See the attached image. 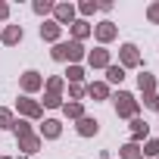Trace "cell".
Wrapping results in <instances>:
<instances>
[{
    "label": "cell",
    "mask_w": 159,
    "mask_h": 159,
    "mask_svg": "<svg viewBox=\"0 0 159 159\" xmlns=\"http://www.w3.org/2000/svg\"><path fill=\"white\" fill-rule=\"evenodd\" d=\"M81 56H84L81 41H69V44H56V47H53V59H59V62H62V59H72V62H75V59H81Z\"/></svg>",
    "instance_id": "6da1fadb"
},
{
    "label": "cell",
    "mask_w": 159,
    "mask_h": 159,
    "mask_svg": "<svg viewBox=\"0 0 159 159\" xmlns=\"http://www.w3.org/2000/svg\"><path fill=\"white\" fill-rule=\"evenodd\" d=\"M156 159H159V156H156Z\"/></svg>",
    "instance_id": "d6a6232c"
},
{
    "label": "cell",
    "mask_w": 159,
    "mask_h": 159,
    "mask_svg": "<svg viewBox=\"0 0 159 159\" xmlns=\"http://www.w3.org/2000/svg\"><path fill=\"white\" fill-rule=\"evenodd\" d=\"M19 112H25V116H41V106H38L34 100L22 97V100H19Z\"/></svg>",
    "instance_id": "8fae6325"
},
{
    "label": "cell",
    "mask_w": 159,
    "mask_h": 159,
    "mask_svg": "<svg viewBox=\"0 0 159 159\" xmlns=\"http://www.w3.org/2000/svg\"><path fill=\"white\" fill-rule=\"evenodd\" d=\"M119 56H122V69H128V66H137V62H140V56H137V47H134V44H125V47L119 50Z\"/></svg>",
    "instance_id": "277c9868"
},
{
    "label": "cell",
    "mask_w": 159,
    "mask_h": 159,
    "mask_svg": "<svg viewBox=\"0 0 159 159\" xmlns=\"http://www.w3.org/2000/svg\"><path fill=\"white\" fill-rule=\"evenodd\" d=\"M94 34L106 44V41H112V38H116V25H112V22H103V25H97V28H94Z\"/></svg>",
    "instance_id": "52a82bcc"
},
{
    "label": "cell",
    "mask_w": 159,
    "mask_h": 159,
    "mask_svg": "<svg viewBox=\"0 0 159 159\" xmlns=\"http://www.w3.org/2000/svg\"><path fill=\"white\" fill-rule=\"evenodd\" d=\"M41 134H44V137H59V122H56V119H47V122L41 125Z\"/></svg>",
    "instance_id": "7c38bea8"
},
{
    "label": "cell",
    "mask_w": 159,
    "mask_h": 159,
    "mask_svg": "<svg viewBox=\"0 0 159 159\" xmlns=\"http://www.w3.org/2000/svg\"><path fill=\"white\" fill-rule=\"evenodd\" d=\"M100 131V122L97 119H91V116H81L78 119V134L81 137H91V134H97Z\"/></svg>",
    "instance_id": "3957f363"
},
{
    "label": "cell",
    "mask_w": 159,
    "mask_h": 159,
    "mask_svg": "<svg viewBox=\"0 0 159 159\" xmlns=\"http://www.w3.org/2000/svg\"><path fill=\"white\" fill-rule=\"evenodd\" d=\"M88 94H91V97H100V100H106V97H109V88H106L103 81H94V84L88 88Z\"/></svg>",
    "instance_id": "2e32d148"
},
{
    "label": "cell",
    "mask_w": 159,
    "mask_h": 159,
    "mask_svg": "<svg viewBox=\"0 0 159 159\" xmlns=\"http://www.w3.org/2000/svg\"><path fill=\"white\" fill-rule=\"evenodd\" d=\"M0 128H13V112L10 109H0Z\"/></svg>",
    "instance_id": "cb8c5ba5"
},
{
    "label": "cell",
    "mask_w": 159,
    "mask_h": 159,
    "mask_svg": "<svg viewBox=\"0 0 159 159\" xmlns=\"http://www.w3.org/2000/svg\"><path fill=\"white\" fill-rule=\"evenodd\" d=\"M137 84H140V91H143V94H153V88H156V81H153V75H147V72H143V75L137 78Z\"/></svg>",
    "instance_id": "d6986e66"
},
{
    "label": "cell",
    "mask_w": 159,
    "mask_h": 159,
    "mask_svg": "<svg viewBox=\"0 0 159 159\" xmlns=\"http://www.w3.org/2000/svg\"><path fill=\"white\" fill-rule=\"evenodd\" d=\"M116 112H119V116H134V112H137V100L122 91V94L116 97Z\"/></svg>",
    "instance_id": "7a4b0ae2"
},
{
    "label": "cell",
    "mask_w": 159,
    "mask_h": 159,
    "mask_svg": "<svg viewBox=\"0 0 159 159\" xmlns=\"http://www.w3.org/2000/svg\"><path fill=\"white\" fill-rule=\"evenodd\" d=\"M119 156H122V159H140L143 153H140V147L131 140V143H125V147H122V153H119Z\"/></svg>",
    "instance_id": "4fadbf2b"
},
{
    "label": "cell",
    "mask_w": 159,
    "mask_h": 159,
    "mask_svg": "<svg viewBox=\"0 0 159 159\" xmlns=\"http://www.w3.org/2000/svg\"><path fill=\"white\" fill-rule=\"evenodd\" d=\"M147 131H150V128H147V122H140V119H134V122H131V134H134V143H137L140 137H147Z\"/></svg>",
    "instance_id": "e0dca14e"
},
{
    "label": "cell",
    "mask_w": 159,
    "mask_h": 159,
    "mask_svg": "<svg viewBox=\"0 0 159 159\" xmlns=\"http://www.w3.org/2000/svg\"><path fill=\"white\" fill-rule=\"evenodd\" d=\"M72 34H75V41H81V38H88V34H91V25L78 19V22H72Z\"/></svg>",
    "instance_id": "5bb4252c"
},
{
    "label": "cell",
    "mask_w": 159,
    "mask_h": 159,
    "mask_svg": "<svg viewBox=\"0 0 159 159\" xmlns=\"http://www.w3.org/2000/svg\"><path fill=\"white\" fill-rule=\"evenodd\" d=\"M66 78H69L72 84H78V81H81V78H84V69H81V66H69V72H66Z\"/></svg>",
    "instance_id": "ffe728a7"
},
{
    "label": "cell",
    "mask_w": 159,
    "mask_h": 159,
    "mask_svg": "<svg viewBox=\"0 0 159 159\" xmlns=\"http://www.w3.org/2000/svg\"><path fill=\"white\" fill-rule=\"evenodd\" d=\"M88 62H91L94 69H103V66H109V53H106V50L100 47V50H94V53L88 56Z\"/></svg>",
    "instance_id": "ba28073f"
},
{
    "label": "cell",
    "mask_w": 159,
    "mask_h": 159,
    "mask_svg": "<svg viewBox=\"0 0 159 159\" xmlns=\"http://www.w3.org/2000/svg\"><path fill=\"white\" fill-rule=\"evenodd\" d=\"M41 38L44 41H56L59 38V22H44L41 25Z\"/></svg>",
    "instance_id": "9c48e42d"
},
{
    "label": "cell",
    "mask_w": 159,
    "mask_h": 159,
    "mask_svg": "<svg viewBox=\"0 0 159 159\" xmlns=\"http://www.w3.org/2000/svg\"><path fill=\"white\" fill-rule=\"evenodd\" d=\"M94 10H97V3H81V13H84V16H91Z\"/></svg>",
    "instance_id": "f546056e"
},
{
    "label": "cell",
    "mask_w": 159,
    "mask_h": 159,
    "mask_svg": "<svg viewBox=\"0 0 159 159\" xmlns=\"http://www.w3.org/2000/svg\"><path fill=\"white\" fill-rule=\"evenodd\" d=\"M19 140H22V150H25V153H34V150L41 147V137H34V134H28V137H19Z\"/></svg>",
    "instance_id": "ac0fdd59"
},
{
    "label": "cell",
    "mask_w": 159,
    "mask_h": 159,
    "mask_svg": "<svg viewBox=\"0 0 159 159\" xmlns=\"http://www.w3.org/2000/svg\"><path fill=\"white\" fill-rule=\"evenodd\" d=\"M69 94H72V100L78 103V100L84 97V88H81V84H72V88H69Z\"/></svg>",
    "instance_id": "4316f807"
},
{
    "label": "cell",
    "mask_w": 159,
    "mask_h": 159,
    "mask_svg": "<svg viewBox=\"0 0 159 159\" xmlns=\"http://www.w3.org/2000/svg\"><path fill=\"white\" fill-rule=\"evenodd\" d=\"M41 84H44V78H41L38 72H25V75H22V88H25V91H38Z\"/></svg>",
    "instance_id": "5b68a950"
},
{
    "label": "cell",
    "mask_w": 159,
    "mask_h": 159,
    "mask_svg": "<svg viewBox=\"0 0 159 159\" xmlns=\"http://www.w3.org/2000/svg\"><path fill=\"white\" fill-rule=\"evenodd\" d=\"M13 131H16L19 137H28V134H31V128H28V122H13Z\"/></svg>",
    "instance_id": "603a6c76"
},
{
    "label": "cell",
    "mask_w": 159,
    "mask_h": 159,
    "mask_svg": "<svg viewBox=\"0 0 159 159\" xmlns=\"http://www.w3.org/2000/svg\"><path fill=\"white\" fill-rule=\"evenodd\" d=\"M34 13H53V3H47V0H38V3H34Z\"/></svg>",
    "instance_id": "484cf974"
},
{
    "label": "cell",
    "mask_w": 159,
    "mask_h": 159,
    "mask_svg": "<svg viewBox=\"0 0 159 159\" xmlns=\"http://www.w3.org/2000/svg\"><path fill=\"white\" fill-rule=\"evenodd\" d=\"M106 78L112 84H122V78H125V69L122 66H106Z\"/></svg>",
    "instance_id": "9a60e30c"
},
{
    "label": "cell",
    "mask_w": 159,
    "mask_h": 159,
    "mask_svg": "<svg viewBox=\"0 0 159 159\" xmlns=\"http://www.w3.org/2000/svg\"><path fill=\"white\" fill-rule=\"evenodd\" d=\"M150 19H153V22H159V3H156V7H150Z\"/></svg>",
    "instance_id": "4dcf8cb0"
},
{
    "label": "cell",
    "mask_w": 159,
    "mask_h": 159,
    "mask_svg": "<svg viewBox=\"0 0 159 159\" xmlns=\"http://www.w3.org/2000/svg\"><path fill=\"white\" fill-rule=\"evenodd\" d=\"M7 16H10V7H7V3H0V19H7Z\"/></svg>",
    "instance_id": "1f68e13d"
},
{
    "label": "cell",
    "mask_w": 159,
    "mask_h": 159,
    "mask_svg": "<svg viewBox=\"0 0 159 159\" xmlns=\"http://www.w3.org/2000/svg\"><path fill=\"white\" fill-rule=\"evenodd\" d=\"M19 41H22V28H19V25H10V28L3 31V44L13 47V44H19Z\"/></svg>",
    "instance_id": "30bf717a"
},
{
    "label": "cell",
    "mask_w": 159,
    "mask_h": 159,
    "mask_svg": "<svg viewBox=\"0 0 159 159\" xmlns=\"http://www.w3.org/2000/svg\"><path fill=\"white\" fill-rule=\"evenodd\" d=\"M143 103H147L150 109H159V97H156V94H143Z\"/></svg>",
    "instance_id": "83f0119b"
},
{
    "label": "cell",
    "mask_w": 159,
    "mask_h": 159,
    "mask_svg": "<svg viewBox=\"0 0 159 159\" xmlns=\"http://www.w3.org/2000/svg\"><path fill=\"white\" fill-rule=\"evenodd\" d=\"M140 153H143V156H153V159H156V156H159V140H147Z\"/></svg>",
    "instance_id": "44dd1931"
},
{
    "label": "cell",
    "mask_w": 159,
    "mask_h": 159,
    "mask_svg": "<svg viewBox=\"0 0 159 159\" xmlns=\"http://www.w3.org/2000/svg\"><path fill=\"white\" fill-rule=\"evenodd\" d=\"M47 91L59 97V91H62V78H50V81H47Z\"/></svg>",
    "instance_id": "d4e9b609"
},
{
    "label": "cell",
    "mask_w": 159,
    "mask_h": 159,
    "mask_svg": "<svg viewBox=\"0 0 159 159\" xmlns=\"http://www.w3.org/2000/svg\"><path fill=\"white\" fill-rule=\"evenodd\" d=\"M62 109H66V116H72V119H81V103H66Z\"/></svg>",
    "instance_id": "7402d4cb"
},
{
    "label": "cell",
    "mask_w": 159,
    "mask_h": 159,
    "mask_svg": "<svg viewBox=\"0 0 159 159\" xmlns=\"http://www.w3.org/2000/svg\"><path fill=\"white\" fill-rule=\"evenodd\" d=\"M53 13H56L59 22H72L75 19V7L72 3H59V7H53Z\"/></svg>",
    "instance_id": "8992f818"
},
{
    "label": "cell",
    "mask_w": 159,
    "mask_h": 159,
    "mask_svg": "<svg viewBox=\"0 0 159 159\" xmlns=\"http://www.w3.org/2000/svg\"><path fill=\"white\" fill-rule=\"evenodd\" d=\"M59 103H62V100H59L56 94H47V97H44V106H53V109H56Z\"/></svg>",
    "instance_id": "f1b7e54d"
}]
</instances>
